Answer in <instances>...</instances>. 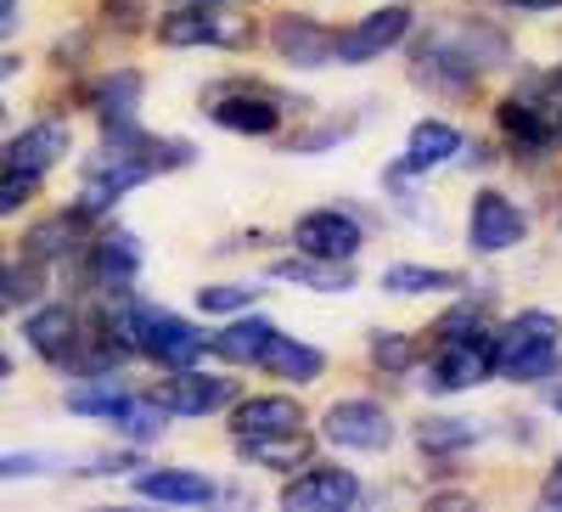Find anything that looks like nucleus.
Returning a JSON list of instances; mask_svg holds the SVG:
<instances>
[{
  "instance_id": "obj_1",
  "label": "nucleus",
  "mask_w": 562,
  "mask_h": 512,
  "mask_svg": "<svg viewBox=\"0 0 562 512\" xmlns=\"http://www.w3.org/2000/svg\"><path fill=\"white\" fill-rule=\"evenodd\" d=\"M562 360V321L551 310H524L495 338V371L512 383H546Z\"/></svg>"
},
{
  "instance_id": "obj_2",
  "label": "nucleus",
  "mask_w": 562,
  "mask_h": 512,
  "mask_svg": "<svg viewBox=\"0 0 562 512\" xmlns=\"http://www.w3.org/2000/svg\"><path fill=\"white\" fill-rule=\"evenodd\" d=\"M490 378H495V344L484 333H450V338H439V355H434V389L439 394L479 389Z\"/></svg>"
},
{
  "instance_id": "obj_3",
  "label": "nucleus",
  "mask_w": 562,
  "mask_h": 512,
  "mask_svg": "<svg viewBox=\"0 0 562 512\" xmlns=\"http://www.w3.org/2000/svg\"><path fill=\"white\" fill-rule=\"evenodd\" d=\"M158 40L164 45H225V52H243L254 45V23L248 18H231V12H203V7H180L158 23Z\"/></svg>"
},
{
  "instance_id": "obj_4",
  "label": "nucleus",
  "mask_w": 562,
  "mask_h": 512,
  "mask_svg": "<svg viewBox=\"0 0 562 512\" xmlns=\"http://www.w3.org/2000/svg\"><path fill=\"white\" fill-rule=\"evenodd\" d=\"M68 405L85 411V416H108V423L124 428L130 439H158L164 434V405L158 400H135L124 389H79V394H68Z\"/></svg>"
},
{
  "instance_id": "obj_5",
  "label": "nucleus",
  "mask_w": 562,
  "mask_h": 512,
  "mask_svg": "<svg viewBox=\"0 0 562 512\" xmlns=\"http://www.w3.org/2000/svg\"><path fill=\"white\" fill-rule=\"evenodd\" d=\"M326 439L344 450H383L394 439V416L378 400H333L326 405Z\"/></svg>"
},
{
  "instance_id": "obj_6",
  "label": "nucleus",
  "mask_w": 562,
  "mask_h": 512,
  "mask_svg": "<svg viewBox=\"0 0 562 512\" xmlns=\"http://www.w3.org/2000/svg\"><path fill=\"white\" fill-rule=\"evenodd\" d=\"M524 209L512 203L506 192H479L473 198V214H467V243H473L479 254H506V248H518L524 243Z\"/></svg>"
},
{
  "instance_id": "obj_7",
  "label": "nucleus",
  "mask_w": 562,
  "mask_h": 512,
  "mask_svg": "<svg viewBox=\"0 0 562 512\" xmlns=\"http://www.w3.org/2000/svg\"><path fill=\"white\" fill-rule=\"evenodd\" d=\"M135 349H147V355L164 360V366H192V360L203 355V333L192 327V321H180V315H164V310H147V304H140Z\"/></svg>"
},
{
  "instance_id": "obj_8",
  "label": "nucleus",
  "mask_w": 562,
  "mask_h": 512,
  "mask_svg": "<svg viewBox=\"0 0 562 512\" xmlns=\"http://www.w3.org/2000/svg\"><path fill=\"white\" fill-rule=\"evenodd\" d=\"M405 29H411V12H405V7H383V12L360 18L355 29H344V34L333 40V57H338V63H349V68L378 63V57L389 52V45H400V40H405Z\"/></svg>"
},
{
  "instance_id": "obj_9",
  "label": "nucleus",
  "mask_w": 562,
  "mask_h": 512,
  "mask_svg": "<svg viewBox=\"0 0 562 512\" xmlns=\"http://www.w3.org/2000/svg\"><path fill=\"white\" fill-rule=\"evenodd\" d=\"M293 243H299V254H315V259H355L360 254V220L344 209H315L293 225Z\"/></svg>"
},
{
  "instance_id": "obj_10",
  "label": "nucleus",
  "mask_w": 562,
  "mask_h": 512,
  "mask_svg": "<svg viewBox=\"0 0 562 512\" xmlns=\"http://www.w3.org/2000/svg\"><path fill=\"white\" fill-rule=\"evenodd\" d=\"M333 29L304 18V12H288V18H276L270 29V45H276V57L281 63H293V68H326L333 63Z\"/></svg>"
},
{
  "instance_id": "obj_11",
  "label": "nucleus",
  "mask_w": 562,
  "mask_h": 512,
  "mask_svg": "<svg viewBox=\"0 0 562 512\" xmlns=\"http://www.w3.org/2000/svg\"><path fill=\"white\" fill-rule=\"evenodd\" d=\"M416 79L422 85H439V90H467L479 79V63L461 52L456 34H434L416 45Z\"/></svg>"
},
{
  "instance_id": "obj_12",
  "label": "nucleus",
  "mask_w": 562,
  "mask_h": 512,
  "mask_svg": "<svg viewBox=\"0 0 562 512\" xmlns=\"http://www.w3.org/2000/svg\"><path fill=\"white\" fill-rule=\"evenodd\" d=\"M355 496H360L355 474H344V468H310V474H299L288 490H281V507H299V512H338V507H349Z\"/></svg>"
},
{
  "instance_id": "obj_13",
  "label": "nucleus",
  "mask_w": 562,
  "mask_h": 512,
  "mask_svg": "<svg viewBox=\"0 0 562 512\" xmlns=\"http://www.w3.org/2000/svg\"><path fill=\"white\" fill-rule=\"evenodd\" d=\"M74 147V135H68V124L63 119H45V124H29L18 142L0 153V169H29V175H45L63 153Z\"/></svg>"
},
{
  "instance_id": "obj_14",
  "label": "nucleus",
  "mask_w": 562,
  "mask_h": 512,
  "mask_svg": "<svg viewBox=\"0 0 562 512\" xmlns=\"http://www.w3.org/2000/svg\"><path fill=\"white\" fill-rule=\"evenodd\" d=\"M164 416H209L220 405H231V383L225 378H198V371H186V378H169L158 394Z\"/></svg>"
},
{
  "instance_id": "obj_15",
  "label": "nucleus",
  "mask_w": 562,
  "mask_h": 512,
  "mask_svg": "<svg viewBox=\"0 0 562 512\" xmlns=\"http://www.w3.org/2000/svg\"><path fill=\"white\" fill-rule=\"evenodd\" d=\"M23 333H29V344H34L40 360H57V366H68L74 349H79V321H74L68 304H45V310H34Z\"/></svg>"
},
{
  "instance_id": "obj_16",
  "label": "nucleus",
  "mask_w": 562,
  "mask_h": 512,
  "mask_svg": "<svg viewBox=\"0 0 562 512\" xmlns=\"http://www.w3.org/2000/svg\"><path fill=\"white\" fill-rule=\"evenodd\" d=\"M140 270V243L130 237V231H108V237H97V254H90V276L108 288V293H124L135 282Z\"/></svg>"
},
{
  "instance_id": "obj_17",
  "label": "nucleus",
  "mask_w": 562,
  "mask_h": 512,
  "mask_svg": "<svg viewBox=\"0 0 562 512\" xmlns=\"http://www.w3.org/2000/svg\"><path fill=\"white\" fill-rule=\"evenodd\" d=\"M231 428H237V439H248V434H281V428H304V411H299V400H288V394H254V400L237 405Z\"/></svg>"
},
{
  "instance_id": "obj_18",
  "label": "nucleus",
  "mask_w": 562,
  "mask_h": 512,
  "mask_svg": "<svg viewBox=\"0 0 562 512\" xmlns=\"http://www.w3.org/2000/svg\"><path fill=\"white\" fill-rule=\"evenodd\" d=\"M248 461H259V468H276V474H288V468H304L310 461V434L304 428H281V434H248L237 439Z\"/></svg>"
},
{
  "instance_id": "obj_19",
  "label": "nucleus",
  "mask_w": 562,
  "mask_h": 512,
  "mask_svg": "<svg viewBox=\"0 0 562 512\" xmlns=\"http://www.w3.org/2000/svg\"><path fill=\"white\" fill-rule=\"evenodd\" d=\"M276 276H281V282H299V288H315V293H349V288H355L349 259H315V254L281 259Z\"/></svg>"
},
{
  "instance_id": "obj_20",
  "label": "nucleus",
  "mask_w": 562,
  "mask_h": 512,
  "mask_svg": "<svg viewBox=\"0 0 562 512\" xmlns=\"http://www.w3.org/2000/svg\"><path fill=\"white\" fill-rule=\"evenodd\" d=\"M461 153V130L445 119H422L411 130V147H405V169H439Z\"/></svg>"
},
{
  "instance_id": "obj_21",
  "label": "nucleus",
  "mask_w": 562,
  "mask_h": 512,
  "mask_svg": "<svg viewBox=\"0 0 562 512\" xmlns=\"http://www.w3.org/2000/svg\"><path fill=\"white\" fill-rule=\"evenodd\" d=\"M259 366H265V371H276V378L315 383L326 360H321V349H315V344H299V338H288V333H276V338H270V349L259 355Z\"/></svg>"
},
{
  "instance_id": "obj_22",
  "label": "nucleus",
  "mask_w": 562,
  "mask_h": 512,
  "mask_svg": "<svg viewBox=\"0 0 562 512\" xmlns=\"http://www.w3.org/2000/svg\"><path fill=\"white\" fill-rule=\"evenodd\" d=\"M270 338H276V321L243 315V321H231L225 333H214V349H220L225 360H237V366H259V355L270 349Z\"/></svg>"
},
{
  "instance_id": "obj_23",
  "label": "nucleus",
  "mask_w": 562,
  "mask_h": 512,
  "mask_svg": "<svg viewBox=\"0 0 562 512\" xmlns=\"http://www.w3.org/2000/svg\"><path fill=\"white\" fill-rule=\"evenodd\" d=\"M140 496L153 501H175V507H198V501H214V485L203 474H180V468H158V474H140L135 479Z\"/></svg>"
},
{
  "instance_id": "obj_24",
  "label": "nucleus",
  "mask_w": 562,
  "mask_h": 512,
  "mask_svg": "<svg viewBox=\"0 0 562 512\" xmlns=\"http://www.w3.org/2000/svg\"><path fill=\"white\" fill-rule=\"evenodd\" d=\"M214 124L237 130V135H270L281 124V108L270 97H225L214 102Z\"/></svg>"
},
{
  "instance_id": "obj_25",
  "label": "nucleus",
  "mask_w": 562,
  "mask_h": 512,
  "mask_svg": "<svg viewBox=\"0 0 562 512\" xmlns=\"http://www.w3.org/2000/svg\"><path fill=\"white\" fill-rule=\"evenodd\" d=\"M416 445L434 456L467 450V445H479V423H467V416H428V423H416Z\"/></svg>"
},
{
  "instance_id": "obj_26",
  "label": "nucleus",
  "mask_w": 562,
  "mask_h": 512,
  "mask_svg": "<svg viewBox=\"0 0 562 512\" xmlns=\"http://www.w3.org/2000/svg\"><path fill=\"white\" fill-rule=\"evenodd\" d=\"M79 220L85 214H57V220H45L29 231V259L45 265V259H68L74 254V237H79Z\"/></svg>"
},
{
  "instance_id": "obj_27",
  "label": "nucleus",
  "mask_w": 562,
  "mask_h": 512,
  "mask_svg": "<svg viewBox=\"0 0 562 512\" xmlns=\"http://www.w3.org/2000/svg\"><path fill=\"white\" fill-rule=\"evenodd\" d=\"M383 288L389 293H450V288H461V276L439 270V265H394V270H383Z\"/></svg>"
},
{
  "instance_id": "obj_28",
  "label": "nucleus",
  "mask_w": 562,
  "mask_h": 512,
  "mask_svg": "<svg viewBox=\"0 0 562 512\" xmlns=\"http://www.w3.org/2000/svg\"><path fill=\"white\" fill-rule=\"evenodd\" d=\"M85 102L102 108V119L108 113H130L140 102V74H108V79H97V85L85 90Z\"/></svg>"
},
{
  "instance_id": "obj_29",
  "label": "nucleus",
  "mask_w": 562,
  "mask_h": 512,
  "mask_svg": "<svg viewBox=\"0 0 562 512\" xmlns=\"http://www.w3.org/2000/svg\"><path fill=\"white\" fill-rule=\"evenodd\" d=\"M34 192H40V175H29V169H0V214H18Z\"/></svg>"
},
{
  "instance_id": "obj_30",
  "label": "nucleus",
  "mask_w": 562,
  "mask_h": 512,
  "mask_svg": "<svg viewBox=\"0 0 562 512\" xmlns=\"http://www.w3.org/2000/svg\"><path fill=\"white\" fill-rule=\"evenodd\" d=\"M371 360H378L383 371H405L416 360V344L405 333H378V338H371Z\"/></svg>"
},
{
  "instance_id": "obj_31",
  "label": "nucleus",
  "mask_w": 562,
  "mask_h": 512,
  "mask_svg": "<svg viewBox=\"0 0 562 512\" xmlns=\"http://www.w3.org/2000/svg\"><path fill=\"white\" fill-rule=\"evenodd\" d=\"M259 288H198V304L214 310V315H231V310H248Z\"/></svg>"
},
{
  "instance_id": "obj_32",
  "label": "nucleus",
  "mask_w": 562,
  "mask_h": 512,
  "mask_svg": "<svg viewBox=\"0 0 562 512\" xmlns=\"http://www.w3.org/2000/svg\"><path fill=\"white\" fill-rule=\"evenodd\" d=\"M501 7H518V12H551V7H562V0H501Z\"/></svg>"
},
{
  "instance_id": "obj_33",
  "label": "nucleus",
  "mask_w": 562,
  "mask_h": 512,
  "mask_svg": "<svg viewBox=\"0 0 562 512\" xmlns=\"http://www.w3.org/2000/svg\"><path fill=\"white\" fill-rule=\"evenodd\" d=\"M12 23H18V0H0V34H12Z\"/></svg>"
},
{
  "instance_id": "obj_34",
  "label": "nucleus",
  "mask_w": 562,
  "mask_h": 512,
  "mask_svg": "<svg viewBox=\"0 0 562 512\" xmlns=\"http://www.w3.org/2000/svg\"><path fill=\"white\" fill-rule=\"evenodd\" d=\"M546 501H551V507H557V501H562V461H557V479H551V485H546Z\"/></svg>"
},
{
  "instance_id": "obj_35",
  "label": "nucleus",
  "mask_w": 562,
  "mask_h": 512,
  "mask_svg": "<svg viewBox=\"0 0 562 512\" xmlns=\"http://www.w3.org/2000/svg\"><path fill=\"white\" fill-rule=\"evenodd\" d=\"M7 371H12V360H7V349H0V383H7Z\"/></svg>"
}]
</instances>
